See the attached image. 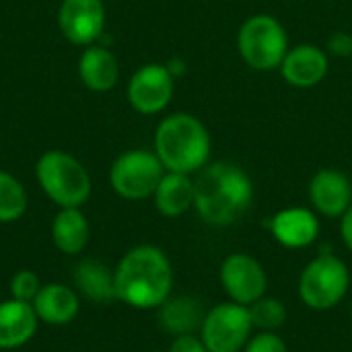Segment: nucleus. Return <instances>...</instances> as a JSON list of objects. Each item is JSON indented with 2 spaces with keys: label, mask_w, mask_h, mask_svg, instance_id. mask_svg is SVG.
<instances>
[{
  "label": "nucleus",
  "mask_w": 352,
  "mask_h": 352,
  "mask_svg": "<svg viewBox=\"0 0 352 352\" xmlns=\"http://www.w3.org/2000/svg\"><path fill=\"white\" fill-rule=\"evenodd\" d=\"M328 47L336 56H352V37L349 33H334L328 41Z\"/></svg>",
  "instance_id": "obj_27"
},
{
  "label": "nucleus",
  "mask_w": 352,
  "mask_h": 352,
  "mask_svg": "<svg viewBox=\"0 0 352 352\" xmlns=\"http://www.w3.org/2000/svg\"><path fill=\"white\" fill-rule=\"evenodd\" d=\"M89 235L87 217L78 208H62L52 223L54 245L66 256L80 254L89 243Z\"/></svg>",
  "instance_id": "obj_20"
},
{
  "label": "nucleus",
  "mask_w": 352,
  "mask_h": 352,
  "mask_svg": "<svg viewBox=\"0 0 352 352\" xmlns=\"http://www.w3.org/2000/svg\"><path fill=\"white\" fill-rule=\"evenodd\" d=\"M270 231L283 248L303 250L316 243L320 235V219L309 208L289 206L270 219Z\"/></svg>",
  "instance_id": "obj_13"
},
{
  "label": "nucleus",
  "mask_w": 352,
  "mask_h": 352,
  "mask_svg": "<svg viewBox=\"0 0 352 352\" xmlns=\"http://www.w3.org/2000/svg\"><path fill=\"white\" fill-rule=\"evenodd\" d=\"M78 72H80L82 82L91 91L103 93V91H109L118 82L120 68H118L116 56L109 50H105L101 45H91L80 56Z\"/></svg>",
  "instance_id": "obj_19"
},
{
  "label": "nucleus",
  "mask_w": 352,
  "mask_h": 352,
  "mask_svg": "<svg viewBox=\"0 0 352 352\" xmlns=\"http://www.w3.org/2000/svg\"><path fill=\"white\" fill-rule=\"evenodd\" d=\"M309 198L316 212L328 219H342L352 204V184L338 169H322L309 184Z\"/></svg>",
  "instance_id": "obj_12"
},
{
  "label": "nucleus",
  "mask_w": 352,
  "mask_h": 352,
  "mask_svg": "<svg viewBox=\"0 0 352 352\" xmlns=\"http://www.w3.org/2000/svg\"><path fill=\"white\" fill-rule=\"evenodd\" d=\"M351 289V270L334 254H320L299 276V297L314 311L334 309Z\"/></svg>",
  "instance_id": "obj_5"
},
{
  "label": "nucleus",
  "mask_w": 352,
  "mask_h": 352,
  "mask_svg": "<svg viewBox=\"0 0 352 352\" xmlns=\"http://www.w3.org/2000/svg\"><path fill=\"white\" fill-rule=\"evenodd\" d=\"M219 278L229 299L245 307L262 299L268 289V274L264 266L254 256L241 252L229 254L223 260Z\"/></svg>",
  "instance_id": "obj_9"
},
{
  "label": "nucleus",
  "mask_w": 352,
  "mask_h": 352,
  "mask_svg": "<svg viewBox=\"0 0 352 352\" xmlns=\"http://www.w3.org/2000/svg\"><path fill=\"white\" fill-rule=\"evenodd\" d=\"M155 153L167 171L186 175L200 171L210 157L208 130L196 116L173 113L157 128Z\"/></svg>",
  "instance_id": "obj_3"
},
{
  "label": "nucleus",
  "mask_w": 352,
  "mask_h": 352,
  "mask_svg": "<svg viewBox=\"0 0 352 352\" xmlns=\"http://www.w3.org/2000/svg\"><path fill=\"white\" fill-rule=\"evenodd\" d=\"M27 210V192L23 184L6 173L0 171V223L19 221Z\"/></svg>",
  "instance_id": "obj_22"
},
{
  "label": "nucleus",
  "mask_w": 352,
  "mask_h": 352,
  "mask_svg": "<svg viewBox=\"0 0 352 352\" xmlns=\"http://www.w3.org/2000/svg\"><path fill=\"white\" fill-rule=\"evenodd\" d=\"M243 352H289L287 342L274 332H260L252 336Z\"/></svg>",
  "instance_id": "obj_25"
},
{
  "label": "nucleus",
  "mask_w": 352,
  "mask_h": 352,
  "mask_svg": "<svg viewBox=\"0 0 352 352\" xmlns=\"http://www.w3.org/2000/svg\"><path fill=\"white\" fill-rule=\"evenodd\" d=\"M280 74L293 87H299V89L316 87L328 74V56L318 45H311V43L297 45L287 52L280 64Z\"/></svg>",
  "instance_id": "obj_14"
},
{
  "label": "nucleus",
  "mask_w": 352,
  "mask_h": 352,
  "mask_svg": "<svg viewBox=\"0 0 352 352\" xmlns=\"http://www.w3.org/2000/svg\"><path fill=\"white\" fill-rule=\"evenodd\" d=\"M155 206L167 219H177L194 206V182L186 173L167 171L155 190Z\"/></svg>",
  "instance_id": "obj_18"
},
{
  "label": "nucleus",
  "mask_w": 352,
  "mask_h": 352,
  "mask_svg": "<svg viewBox=\"0 0 352 352\" xmlns=\"http://www.w3.org/2000/svg\"><path fill=\"white\" fill-rule=\"evenodd\" d=\"M118 301L134 309H157L173 291V268L157 245H136L113 270Z\"/></svg>",
  "instance_id": "obj_2"
},
{
  "label": "nucleus",
  "mask_w": 352,
  "mask_h": 352,
  "mask_svg": "<svg viewBox=\"0 0 352 352\" xmlns=\"http://www.w3.org/2000/svg\"><path fill=\"white\" fill-rule=\"evenodd\" d=\"M37 182L45 196L60 208H78L91 196V177L72 155L50 151L35 167Z\"/></svg>",
  "instance_id": "obj_4"
},
{
  "label": "nucleus",
  "mask_w": 352,
  "mask_h": 352,
  "mask_svg": "<svg viewBox=\"0 0 352 352\" xmlns=\"http://www.w3.org/2000/svg\"><path fill=\"white\" fill-rule=\"evenodd\" d=\"M62 35L76 45H91L105 27V8L101 0H64L58 10Z\"/></svg>",
  "instance_id": "obj_11"
},
{
  "label": "nucleus",
  "mask_w": 352,
  "mask_h": 352,
  "mask_svg": "<svg viewBox=\"0 0 352 352\" xmlns=\"http://www.w3.org/2000/svg\"><path fill=\"white\" fill-rule=\"evenodd\" d=\"M254 322L250 307L225 301L204 314L200 338L208 352H241L252 338Z\"/></svg>",
  "instance_id": "obj_7"
},
{
  "label": "nucleus",
  "mask_w": 352,
  "mask_h": 352,
  "mask_svg": "<svg viewBox=\"0 0 352 352\" xmlns=\"http://www.w3.org/2000/svg\"><path fill=\"white\" fill-rule=\"evenodd\" d=\"M31 305L39 322L47 326H66L80 311V299H78L76 289H70L60 283L41 285Z\"/></svg>",
  "instance_id": "obj_16"
},
{
  "label": "nucleus",
  "mask_w": 352,
  "mask_h": 352,
  "mask_svg": "<svg viewBox=\"0 0 352 352\" xmlns=\"http://www.w3.org/2000/svg\"><path fill=\"white\" fill-rule=\"evenodd\" d=\"M169 352H208V349L204 346L202 338L194 334H184V336H175V340L169 346Z\"/></svg>",
  "instance_id": "obj_26"
},
{
  "label": "nucleus",
  "mask_w": 352,
  "mask_h": 352,
  "mask_svg": "<svg viewBox=\"0 0 352 352\" xmlns=\"http://www.w3.org/2000/svg\"><path fill=\"white\" fill-rule=\"evenodd\" d=\"M237 47L248 66L266 72L280 68L289 52V37L278 19L270 14H254L241 25Z\"/></svg>",
  "instance_id": "obj_6"
},
{
  "label": "nucleus",
  "mask_w": 352,
  "mask_h": 352,
  "mask_svg": "<svg viewBox=\"0 0 352 352\" xmlns=\"http://www.w3.org/2000/svg\"><path fill=\"white\" fill-rule=\"evenodd\" d=\"M159 309L161 326L173 336L194 334V330L202 326L206 314L194 297H169Z\"/></svg>",
  "instance_id": "obj_21"
},
{
  "label": "nucleus",
  "mask_w": 352,
  "mask_h": 352,
  "mask_svg": "<svg viewBox=\"0 0 352 352\" xmlns=\"http://www.w3.org/2000/svg\"><path fill=\"white\" fill-rule=\"evenodd\" d=\"M74 287L76 293L85 295L93 303H109L118 299L116 293V274L109 266L95 262V260H82L74 266Z\"/></svg>",
  "instance_id": "obj_17"
},
{
  "label": "nucleus",
  "mask_w": 352,
  "mask_h": 352,
  "mask_svg": "<svg viewBox=\"0 0 352 352\" xmlns=\"http://www.w3.org/2000/svg\"><path fill=\"white\" fill-rule=\"evenodd\" d=\"M39 289H41L39 276L31 270H19L10 280V297L25 303H33Z\"/></svg>",
  "instance_id": "obj_24"
},
{
  "label": "nucleus",
  "mask_w": 352,
  "mask_h": 352,
  "mask_svg": "<svg viewBox=\"0 0 352 352\" xmlns=\"http://www.w3.org/2000/svg\"><path fill=\"white\" fill-rule=\"evenodd\" d=\"M39 318L31 303L6 299L0 303V351L25 346L37 332Z\"/></svg>",
  "instance_id": "obj_15"
},
{
  "label": "nucleus",
  "mask_w": 352,
  "mask_h": 352,
  "mask_svg": "<svg viewBox=\"0 0 352 352\" xmlns=\"http://www.w3.org/2000/svg\"><path fill=\"white\" fill-rule=\"evenodd\" d=\"M342 223H340V235H342V241H344V245H346V250L352 254V204L349 206V210L342 214V219H340Z\"/></svg>",
  "instance_id": "obj_28"
},
{
  "label": "nucleus",
  "mask_w": 352,
  "mask_h": 352,
  "mask_svg": "<svg viewBox=\"0 0 352 352\" xmlns=\"http://www.w3.org/2000/svg\"><path fill=\"white\" fill-rule=\"evenodd\" d=\"M165 175V167L157 153L136 148L118 157L111 167L109 182L116 194L126 200H144L155 194L159 182Z\"/></svg>",
  "instance_id": "obj_8"
},
{
  "label": "nucleus",
  "mask_w": 352,
  "mask_h": 352,
  "mask_svg": "<svg viewBox=\"0 0 352 352\" xmlns=\"http://www.w3.org/2000/svg\"><path fill=\"white\" fill-rule=\"evenodd\" d=\"M250 316H252L254 328H260L262 332H274L285 326L289 311L280 299L264 295L254 305H250Z\"/></svg>",
  "instance_id": "obj_23"
},
{
  "label": "nucleus",
  "mask_w": 352,
  "mask_h": 352,
  "mask_svg": "<svg viewBox=\"0 0 352 352\" xmlns=\"http://www.w3.org/2000/svg\"><path fill=\"white\" fill-rule=\"evenodd\" d=\"M173 97V74L163 64H146L134 72L128 85L130 105L144 113L163 111Z\"/></svg>",
  "instance_id": "obj_10"
},
{
  "label": "nucleus",
  "mask_w": 352,
  "mask_h": 352,
  "mask_svg": "<svg viewBox=\"0 0 352 352\" xmlns=\"http://www.w3.org/2000/svg\"><path fill=\"white\" fill-rule=\"evenodd\" d=\"M254 200L250 175L231 161H219L200 169L194 182V208L206 225L229 227L239 221Z\"/></svg>",
  "instance_id": "obj_1"
}]
</instances>
